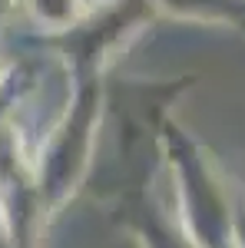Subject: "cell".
Listing matches in <instances>:
<instances>
[{
	"label": "cell",
	"mask_w": 245,
	"mask_h": 248,
	"mask_svg": "<svg viewBox=\"0 0 245 248\" xmlns=\"http://www.w3.org/2000/svg\"><path fill=\"white\" fill-rule=\"evenodd\" d=\"M116 222L136 235L143 248H199L189 232L176 229L143 186H126L116 202Z\"/></svg>",
	"instance_id": "1"
},
{
	"label": "cell",
	"mask_w": 245,
	"mask_h": 248,
	"mask_svg": "<svg viewBox=\"0 0 245 248\" xmlns=\"http://www.w3.org/2000/svg\"><path fill=\"white\" fill-rule=\"evenodd\" d=\"M156 3L176 10L179 17H196V20H209V23H232V27L245 23V0H156Z\"/></svg>",
	"instance_id": "2"
}]
</instances>
